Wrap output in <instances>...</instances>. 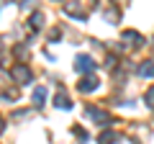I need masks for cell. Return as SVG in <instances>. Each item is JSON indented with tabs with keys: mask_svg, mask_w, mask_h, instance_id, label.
<instances>
[{
	"mask_svg": "<svg viewBox=\"0 0 154 144\" xmlns=\"http://www.w3.org/2000/svg\"><path fill=\"white\" fill-rule=\"evenodd\" d=\"M11 75L18 80V83H31V70H28L26 64H16L11 70Z\"/></svg>",
	"mask_w": 154,
	"mask_h": 144,
	"instance_id": "obj_1",
	"label": "cell"
},
{
	"mask_svg": "<svg viewBox=\"0 0 154 144\" xmlns=\"http://www.w3.org/2000/svg\"><path fill=\"white\" fill-rule=\"evenodd\" d=\"M75 70L77 72H93L95 70V62L90 59L88 54H80V57H77V62H75Z\"/></svg>",
	"mask_w": 154,
	"mask_h": 144,
	"instance_id": "obj_2",
	"label": "cell"
},
{
	"mask_svg": "<svg viewBox=\"0 0 154 144\" xmlns=\"http://www.w3.org/2000/svg\"><path fill=\"white\" fill-rule=\"evenodd\" d=\"M88 116L93 118V121H100V124H108V121H110V118H108V113L98 111V108H93V105H90V108H88Z\"/></svg>",
	"mask_w": 154,
	"mask_h": 144,
	"instance_id": "obj_3",
	"label": "cell"
},
{
	"mask_svg": "<svg viewBox=\"0 0 154 144\" xmlns=\"http://www.w3.org/2000/svg\"><path fill=\"white\" fill-rule=\"evenodd\" d=\"M95 88H98V80H95V77H85L82 83L77 85V90H80V93H90V90H95Z\"/></svg>",
	"mask_w": 154,
	"mask_h": 144,
	"instance_id": "obj_4",
	"label": "cell"
},
{
	"mask_svg": "<svg viewBox=\"0 0 154 144\" xmlns=\"http://www.w3.org/2000/svg\"><path fill=\"white\" fill-rule=\"evenodd\" d=\"M44 98H46V88L38 85V88L33 90V103H36V105H44Z\"/></svg>",
	"mask_w": 154,
	"mask_h": 144,
	"instance_id": "obj_5",
	"label": "cell"
},
{
	"mask_svg": "<svg viewBox=\"0 0 154 144\" xmlns=\"http://www.w3.org/2000/svg\"><path fill=\"white\" fill-rule=\"evenodd\" d=\"M139 75H144V77H152V75H154V59H152V62H146V64H141Z\"/></svg>",
	"mask_w": 154,
	"mask_h": 144,
	"instance_id": "obj_6",
	"label": "cell"
},
{
	"mask_svg": "<svg viewBox=\"0 0 154 144\" xmlns=\"http://www.w3.org/2000/svg\"><path fill=\"white\" fill-rule=\"evenodd\" d=\"M98 142H100V144H113V142H118V136H116L113 131H105V134H100Z\"/></svg>",
	"mask_w": 154,
	"mask_h": 144,
	"instance_id": "obj_7",
	"label": "cell"
},
{
	"mask_svg": "<svg viewBox=\"0 0 154 144\" xmlns=\"http://www.w3.org/2000/svg\"><path fill=\"white\" fill-rule=\"evenodd\" d=\"M123 39H128L131 44H141V36H139L136 31H126V33H123Z\"/></svg>",
	"mask_w": 154,
	"mask_h": 144,
	"instance_id": "obj_8",
	"label": "cell"
},
{
	"mask_svg": "<svg viewBox=\"0 0 154 144\" xmlns=\"http://www.w3.org/2000/svg\"><path fill=\"white\" fill-rule=\"evenodd\" d=\"M54 103H57V108H72V103L64 98V95H57V100H54Z\"/></svg>",
	"mask_w": 154,
	"mask_h": 144,
	"instance_id": "obj_9",
	"label": "cell"
},
{
	"mask_svg": "<svg viewBox=\"0 0 154 144\" xmlns=\"http://www.w3.org/2000/svg\"><path fill=\"white\" fill-rule=\"evenodd\" d=\"M146 103H149V105H154V88H149V90H146Z\"/></svg>",
	"mask_w": 154,
	"mask_h": 144,
	"instance_id": "obj_10",
	"label": "cell"
}]
</instances>
